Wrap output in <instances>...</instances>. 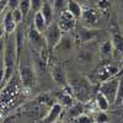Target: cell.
Here are the masks:
<instances>
[{"label": "cell", "instance_id": "obj_1", "mask_svg": "<svg viewBox=\"0 0 123 123\" xmlns=\"http://www.w3.org/2000/svg\"><path fill=\"white\" fill-rule=\"evenodd\" d=\"M5 50L3 55V62H4V84L7 83L14 75L15 69L18 67L17 62V55H16V46H15V36L12 35H5Z\"/></svg>", "mask_w": 123, "mask_h": 123}, {"label": "cell", "instance_id": "obj_2", "mask_svg": "<svg viewBox=\"0 0 123 123\" xmlns=\"http://www.w3.org/2000/svg\"><path fill=\"white\" fill-rule=\"evenodd\" d=\"M43 36H44V39H46L48 50L52 52V50L54 49V47L58 44L62 36H63V32H62V30L59 28L57 21H53L52 24H49L47 26V28L43 32Z\"/></svg>", "mask_w": 123, "mask_h": 123}, {"label": "cell", "instance_id": "obj_3", "mask_svg": "<svg viewBox=\"0 0 123 123\" xmlns=\"http://www.w3.org/2000/svg\"><path fill=\"white\" fill-rule=\"evenodd\" d=\"M18 71H20V78H21L22 81V85L25 87H32L36 85V75H35V71L33 68L30 63H18Z\"/></svg>", "mask_w": 123, "mask_h": 123}, {"label": "cell", "instance_id": "obj_4", "mask_svg": "<svg viewBox=\"0 0 123 123\" xmlns=\"http://www.w3.org/2000/svg\"><path fill=\"white\" fill-rule=\"evenodd\" d=\"M76 17L69 12L68 10H64L58 17H57V24L59 26V28L62 30L63 33H68L70 32L71 30L75 28V25H76Z\"/></svg>", "mask_w": 123, "mask_h": 123}, {"label": "cell", "instance_id": "obj_5", "mask_svg": "<svg viewBox=\"0 0 123 123\" xmlns=\"http://www.w3.org/2000/svg\"><path fill=\"white\" fill-rule=\"evenodd\" d=\"M118 81H119V79H113V76H112L106 81H102V84L100 86V92L107 97V100L110 101L111 105L115 102V98H116Z\"/></svg>", "mask_w": 123, "mask_h": 123}, {"label": "cell", "instance_id": "obj_6", "mask_svg": "<svg viewBox=\"0 0 123 123\" xmlns=\"http://www.w3.org/2000/svg\"><path fill=\"white\" fill-rule=\"evenodd\" d=\"M27 35H28V41H30L31 46H32L33 48H36V49H38V52L48 50L46 39H44V36H43L42 32L37 31L35 27H30ZM48 52H49V50H48Z\"/></svg>", "mask_w": 123, "mask_h": 123}, {"label": "cell", "instance_id": "obj_7", "mask_svg": "<svg viewBox=\"0 0 123 123\" xmlns=\"http://www.w3.org/2000/svg\"><path fill=\"white\" fill-rule=\"evenodd\" d=\"M81 18L84 20V22L90 26V27H94L98 24L100 18H101V14L98 10L96 9H92V7H85L83 9V15H81Z\"/></svg>", "mask_w": 123, "mask_h": 123}, {"label": "cell", "instance_id": "obj_8", "mask_svg": "<svg viewBox=\"0 0 123 123\" xmlns=\"http://www.w3.org/2000/svg\"><path fill=\"white\" fill-rule=\"evenodd\" d=\"M50 75H52V79L54 80L55 84H58L60 86H68V79H67V74H65V70L63 67L53 65Z\"/></svg>", "mask_w": 123, "mask_h": 123}, {"label": "cell", "instance_id": "obj_9", "mask_svg": "<svg viewBox=\"0 0 123 123\" xmlns=\"http://www.w3.org/2000/svg\"><path fill=\"white\" fill-rule=\"evenodd\" d=\"M62 112H63V106H62L59 102H55L50 106L48 113L42 118V122L43 123H53V122H57V119L62 116Z\"/></svg>", "mask_w": 123, "mask_h": 123}, {"label": "cell", "instance_id": "obj_10", "mask_svg": "<svg viewBox=\"0 0 123 123\" xmlns=\"http://www.w3.org/2000/svg\"><path fill=\"white\" fill-rule=\"evenodd\" d=\"M111 41L113 44V57L122 58L123 57V35L121 32H112Z\"/></svg>", "mask_w": 123, "mask_h": 123}, {"label": "cell", "instance_id": "obj_11", "mask_svg": "<svg viewBox=\"0 0 123 123\" xmlns=\"http://www.w3.org/2000/svg\"><path fill=\"white\" fill-rule=\"evenodd\" d=\"M78 36H79L80 42L87 43V42L94 41L98 36V32L94 27H80L78 31Z\"/></svg>", "mask_w": 123, "mask_h": 123}, {"label": "cell", "instance_id": "obj_12", "mask_svg": "<svg viewBox=\"0 0 123 123\" xmlns=\"http://www.w3.org/2000/svg\"><path fill=\"white\" fill-rule=\"evenodd\" d=\"M3 28L5 31V35H12L15 33V31L17 28V24L14 21L12 18V12L10 10L9 12L5 14L4 16V20H3Z\"/></svg>", "mask_w": 123, "mask_h": 123}, {"label": "cell", "instance_id": "obj_13", "mask_svg": "<svg viewBox=\"0 0 123 123\" xmlns=\"http://www.w3.org/2000/svg\"><path fill=\"white\" fill-rule=\"evenodd\" d=\"M71 49H73V39L68 35H63L53 50L54 52H70Z\"/></svg>", "mask_w": 123, "mask_h": 123}, {"label": "cell", "instance_id": "obj_14", "mask_svg": "<svg viewBox=\"0 0 123 123\" xmlns=\"http://www.w3.org/2000/svg\"><path fill=\"white\" fill-rule=\"evenodd\" d=\"M24 41H25V37H24L22 30L20 27H17L16 31H15V46H16V55H17L18 63H20V60H21V55H22V52H24Z\"/></svg>", "mask_w": 123, "mask_h": 123}, {"label": "cell", "instance_id": "obj_15", "mask_svg": "<svg viewBox=\"0 0 123 123\" xmlns=\"http://www.w3.org/2000/svg\"><path fill=\"white\" fill-rule=\"evenodd\" d=\"M41 12H42V15H43V17L46 20L47 25L52 24L54 21V17L55 16H54V11H53V6H52V4H50V3H48L47 0L43 3L42 7H41Z\"/></svg>", "mask_w": 123, "mask_h": 123}, {"label": "cell", "instance_id": "obj_16", "mask_svg": "<svg viewBox=\"0 0 123 123\" xmlns=\"http://www.w3.org/2000/svg\"><path fill=\"white\" fill-rule=\"evenodd\" d=\"M100 55L102 59H110L113 57V44H112V41L107 39L100 47Z\"/></svg>", "mask_w": 123, "mask_h": 123}, {"label": "cell", "instance_id": "obj_17", "mask_svg": "<svg viewBox=\"0 0 123 123\" xmlns=\"http://www.w3.org/2000/svg\"><path fill=\"white\" fill-rule=\"evenodd\" d=\"M47 22H46V20L42 15V12H41V10L37 12H35V16H33V27L39 31V32H44V30L47 28Z\"/></svg>", "mask_w": 123, "mask_h": 123}, {"label": "cell", "instance_id": "obj_18", "mask_svg": "<svg viewBox=\"0 0 123 123\" xmlns=\"http://www.w3.org/2000/svg\"><path fill=\"white\" fill-rule=\"evenodd\" d=\"M67 10L69 12L73 14L76 18H81V15H83V6H81L76 0H68Z\"/></svg>", "mask_w": 123, "mask_h": 123}, {"label": "cell", "instance_id": "obj_19", "mask_svg": "<svg viewBox=\"0 0 123 123\" xmlns=\"http://www.w3.org/2000/svg\"><path fill=\"white\" fill-rule=\"evenodd\" d=\"M95 102H96V107L98 108V111H108L110 108V101L107 100V97L101 94V92H98V94L96 95V98H95Z\"/></svg>", "mask_w": 123, "mask_h": 123}, {"label": "cell", "instance_id": "obj_20", "mask_svg": "<svg viewBox=\"0 0 123 123\" xmlns=\"http://www.w3.org/2000/svg\"><path fill=\"white\" fill-rule=\"evenodd\" d=\"M67 4H68V0H53V11H54V16L58 17L62 12L67 10Z\"/></svg>", "mask_w": 123, "mask_h": 123}, {"label": "cell", "instance_id": "obj_21", "mask_svg": "<svg viewBox=\"0 0 123 123\" xmlns=\"http://www.w3.org/2000/svg\"><path fill=\"white\" fill-rule=\"evenodd\" d=\"M58 102L63 107H70L74 104V100H73V96L68 94V92H60L58 95Z\"/></svg>", "mask_w": 123, "mask_h": 123}, {"label": "cell", "instance_id": "obj_22", "mask_svg": "<svg viewBox=\"0 0 123 123\" xmlns=\"http://www.w3.org/2000/svg\"><path fill=\"white\" fill-rule=\"evenodd\" d=\"M122 102H123V76L119 79L118 81V87H117V94H116V98L113 105L116 106H122Z\"/></svg>", "mask_w": 123, "mask_h": 123}, {"label": "cell", "instance_id": "obj_23", "mask_svg": "<svg viewBox=\"0 0 123 123\" xmlns=\"http://www.w3.org/2000/svg\"><path fill=\"white\" fill-rule=\"evenodd\" d=\"M81 113H84V106L81 104H73L70 106V110H69V116L71 118H76L78 116H80Z\"/></svg>", "mask_w": 123, "mask_h": 123}, {"label": "cell", "instance_id": "obj_24", "mask_svg": "<svg viewBox=\"0 0 123 123\" xmlns=\"http://www.w3.org/2000/svg\"><path fill=\"white\" fill-rule=\"evenodd\" d=\"M18 9H20V11L22 12L24 17H26L27 14L30 12V10H31V0H20Z\"/></svg>", "mask_w": 123, "mask_h": 123}, {"label": "cell", "instance_id": "obj_25", "mask_svg": "<svg viewBox=\"0 0 123 123\" xmlns=\"http://www.w3.org/2000/svg\"><path fill=\"white\" fill-rule=\"evenodd\" d=\"M108 121H110V117L105 111H98L96 116L94 117V122H96V123H106Z\"/></svg>", "mask_w": 123, "mask_h": 123}, {"label": "cell", "instance_id": "obj_26", "mask_svg": "<svg viewBox=\"0 0 123 123\" xmlns=\"http://www.w3.org/2000/svg\"><path fill=\"white\" fill-rule=\"evenodd\" d=\"M11 12H12V18H14V21L18 25L20 22L22 21V20L25 18L24 17V15H22V12L20 11V9L17 7V9H15V10H11Z\"/></svg>", "mask_w": 123, "mask_h": 123}, {"label": "cell", "instance_id": "obj_27", "mask_svg": "<svg viewBox=\"0 0 123 123\" xmlns=\"http://www.w3.org/2000/svg\"><path fill=\"white\" fill-rule=\"evenodd\" d=\"M92 59V54L90 52H87V50H83L80 54H79V60L80 63L83 62V63H89V62H91Z\"/></svg>", "mask_w": 123, "mask_h": 123}, {"label": "cell", "instance_id": "obj_28", "mask_svg": "<svg viewBox=\"0 0 123 123\" xmlns=\"http://www.w3.org/2000/svg\"><path fill=\"white\" fill-rule=\"evenodd\" d=\"M44 1L46 0H31V10H32L33 12L39 11Z\"/></svg>", "mask_w": 123, "mask_h": 123}, {"label": "cell", "instance_id": "obj_29", "mask_svg": "<svg viewBox=\"0 0 123 123\" xmlns=\"http://www.w3.org/2000/svg\"><path fill=\"white\" fill-rule=\"evenodd\" d=\"M75 122H78V123H91V122H94V118L90 117L89 115L81 113L80 116H78L75 118Z\"/></svg>", "mask_w": 123, "mask_h": 123}, {"label": "cell", "instance_id": "obj_30", "mask_svg": "<svg viewBox=\"0 0 123 123\" xmlns=\"http://www.w3.org/2000/svg\"><path fill=\"white\" fill-rule=\"evenodd\" d=\"M97 6L100 9V11H106V10L110 9L111 4H110L108 0H98V1H97Z\"/></svg>", "mask_w": 123, "mask_h": 123}, {"label": "cell", "instance_id": "obj_31", "mask_svg": "<svg viewBox=\"0 0 123 123\" xmlns=\"http://www.w3.org/2000/svg\"><path fill=\"white\" fill-rule=\"evenodd\" d=\"M20 0H7V7L9 10H15L18 7Z\"/></svg>", "mask_w": 123, "mask_h": 123}, {"label": "cell", "instance_id": "obj_32", "mask_svg": "<svg viewBox=\"0 0 123 123\" xmlns=\"http://www.w3.org/2000/svg\"><path fill=\"white\" fill-rule=\"evenodd\" d=\"M5 43H6V39L5 37L0 38V57L4 55V50H5Z\"/></svg>", "mask_w": 123, "mask_h": 123}, {"label": "cell", "instance_id": "obj_33", "mask_svg": "<svg viewBox=\"0 0 123 123\" xmlns=\"http://www.w3.org/2000/svg\"><path fill=\"white\" fill-rule=\"evenodd\" d=\"M4 74H5L4 65H0V87H1L3 84H4Z\"/></svg>", "mask_w": 123, "mask_h": 123}, {"label": "cell", "instance_id": "obj_34", "mask_svg": "<svg viewBox=\"0 0 123 123\" xmlns=\"http://www.w3.org/2000/svg\"><path fill=\"white\" fill-rule=\"evenodd\" d=\"M7 7V0H0V14Z\"/></svg>", "mask_w": 123, "mask_h": 123}, {"label": "cell", "instance_id": "obj_35", "mask_svg": "<svg viewBox=\"0 0 123 123\" xmlns=\"http://www.w3.org/2000/svg\"><path fill=\"white\" fill-rule=\"evenodd\" d=\"M119 16L122 17V21H123V0L119 1Z\"/></svg>", "mask_w": 123, "mask_h": 123}, {"label": "cell", "instance_id": "obj_36", "mask_svg": "<svg viewBox=\"0 0 123 123\" xmlns=\"http://www.w3.org/2000/svg\"><path fill=\"white\" fill-rule=\"evenodd\" d=\"M3 37H5V31H4L3 26H0V38H3Z\"/></svg>", "mask_w": 123, "mask_h": 123}, {"label": "cell", "instance_id": "obj_37", "mask_svg": "<svg viewBox=\"0 0 123 123\" xmlns=\"http://www.w3.org/2000/svg\"><path fill=\"white\" fill-rule=\"evenodd\" d=\"M48 3H50V4H53V0H47Z\"/></svg>", "mask_w": 123, "mask_h": 123}, {"label": "cell", "instance_id": "obj_38", "mask_svg": "<svg viewBox=\"0 0 123 123\" xmlns=\"http://www.w3.org/2000/svg\"><path fill=\"white\" fill-rule=\"evenodd\" d=\"M122 106H123V102H122Z\"/></svg>", "mask_w": 123, "mask_h": 123}]
</instances>
